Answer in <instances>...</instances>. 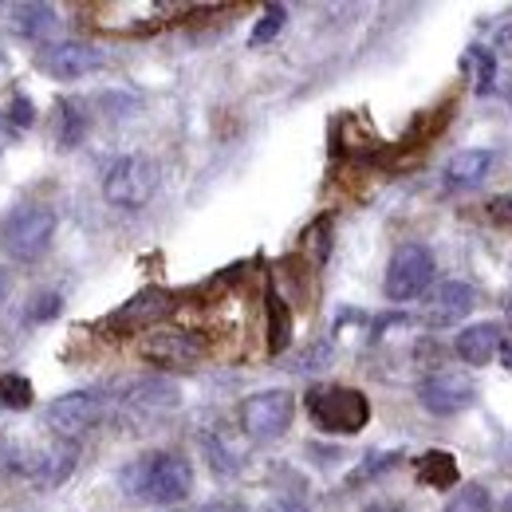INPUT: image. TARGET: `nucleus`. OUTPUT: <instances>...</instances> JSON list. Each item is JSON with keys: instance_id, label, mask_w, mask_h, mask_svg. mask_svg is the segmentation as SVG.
I'll return each mask as SVG.
<instances>
[{"instance_id": "26", "label": "nucleus", "mask_w": 512, "mask_h": 512, "mask_svg": "<svg viewBox=\"0 0 512 512\" xmlns=\"http://www.w3.org/2000/svg\"><path fill=\"white\" fill-rule=\"evenodd\" d=\"M60 312H64V296H60V292H36V296H32V308H28V320L52 323Z\"/></svg>"}, {"instance_id": "6", "label": "nucleus", "mask_w": 512, "mask_h": 512, "mask_svg": "<svg viewBox=\"0 0 512 512\" xmlns=\"http://www.w3.org/2000/svg\"><path fill=\"white\" fill-rule=\"evenodd\" d=\"M296 418V398L288 390H256L241 402V434L249 442H276Z\"/></svg>"}, {"instance_id": "17", "label": "nucleus", "mask_w": 512, "mask_h": 512, "mask_svg": "<svg viewBox=\"0 0 512 512\" xmlns=\"http://www.w3.org/2000/svg\"><path fill=\"white\" fill-rule=\"evenodd\" d=\"M264 339H268V355H280L292 343V308L284 304L276 284H268L264 292Z\"/></svg>"}, {"instance_id": "35", "label": "nucleus", "mask_w": 512, "mask_h": 512, "mask_svg": "<svg viewBox=\"0 0 512 512\" xmlns=\"http://www.w3.org/2000/svg\"><path fill=\"white\" fill-rule=\"evenodd\" d=\"M501 512H512V493L505 497V501H501Z\"/></svg>"}, {"instance_id": "10", "label": "nucleus", "mask_w": 512, "mask_h": 512, "mask_svg": "<svg viewBox=\"0 0 512 512\" xmlns=\"http://www.w3.org/2000/svg\"><path fill=\"white\" fill-rule=\"evenodd\" d=\"M418 402H422L426 414L453 418V414H461L477 402V383L465 371H438V375L418 383Z\"/></svg>"}, {"instance_id": "11", "label": "nucleus", "mask_w": 512, "mask_h": 512, "mask_svg": "<svg viewBox=\"0 0 512 512\" xmlns=\"http://www.w3.org/2000/svg\"><path fill=\"white\" fill-rule=\"evenodd\" d=\"M170 312H174V296L166 288H142L119 312H111L103 320V327L115 331V335H138V331H154Z\"/></svg>"}, {"instance_id": "32", "label": "nucleus", "mask_w": 512, "mask_h": 512, "mask_svg": "<svg viewBox=\"0 0 512 512\" xmlns=\"http://www.w3.org/2000/svg\"><path fill=\"white\" fill-rule=\"evenodd\" d=\"M201 512H245V509H237V505H225V501H221V505H205Z\"/></svg>"}, {"instance_id": "15", "label": "nucleus", "mask_w": 512, "mask_h": 512, "mask_svg": "<svg viewBox=\"0 0 512 512\" xmlns=\"http://www.w3.org/2000/svg\"><path fill=\"white\" fill-rule=\"evenodd\" d=\"M493 162H497V150L473 146V150H461V154L449 158L446 170H442V178H446L449 190H469V186L485 182V174L493 170Z\"/></svg>"}, {"instance_id": "21", "label": "nucleus", "mask_w": 512, "mask_h": 512, "mask_svg": "<svg viewBox=\"0 0 512 512\" xmlns=\"http://www.w3.org/2000/svg\"><path fill=\"white\" fill-rule=\"evenodd\" d=\"M201 446H205V457H209V465H213V473H237L241 469V449L229 446V438L221 434V430H213V434H205L201 438Z\"/></svg>"}, {"instance_id": "18", "label": "nucleus", "mask_w": 512, "mask_h": 512, "mask_svg": "<svg viewBox=\"0 0 512 512\" xmlns=\"http://www.w3.org/2000/svg\"><path fill=\"white\" fill-rule=\"evenodd\" d=\"M414 469H418V481L422 485H430V489H453L457 485V457L446 453V449H430V453H422L418 461H414Z\"/></svg>"}, {"instance_id": "14", "label": "nucleus", "mask_w": 512, "mask_h": 512, "mask_svg": "<svg viewBox=\"0 0 512 512\" xmlns=\"http://www.w3.org/2000/svg\"><path fill=\"white\" fill-rule=\"evenodd\" d=\"M501 351V327L497 323H469L453 339V355L469 367H489Z\"/></svg>"}, {"instance_id": "31", "label": "nucleus", "mask_w": 512, "mask_h": 512, "mask_svg": "<svg viewBox=\"0 0 512 512\" xmlns=\"http://www.w3.org/2000/svg\"><path fill=\"white\" fill-rule=\"evenodd\" d=\"M497 355H501V367L512 371V339H501V351H497Z\"/></svg>"}, {"instance_id": "20", "label": "nucleus", "mask_w": 512, "mask_h": 512, "mask_svg": "<svg viewBox=\"0 0 512 512\" xmlns=\"http://www.w3.org/2000/svg\"><path fill=\"white\" fill-rule=\"evenodd\" d=\"M56 142H60V150H75L79 146V138H83V130H87V119H83V107L79 103H71V99H60L56 103Z\"/></svg>"}, {"instance_id": "7", "label": "nucleus", "mask_w": 512, "mask_h": 512, "mask_svg": "<svg viewBox=\"0 0 512 512\" xmlns=\"http://www.w3.org/2000/svg\"><path fill=\"white\" fill-rule=\"evenodd\" d=\"M158 190V166L146 154H127L107 170L103 197L115 209H142Z\"/></svg>"}, {"instance_id": "3", "label": "nucleus", "mask_w": 512, "mask_h": 512, "mask_svg": "<svg viewBox=\"0 0 512 512\" xmlns=\"http://www.w3.org/2000/svg\"><path fill=\"white\" fill-rule=\"evenodd\" d=\"M52 237H56V209H48V205H20L8 213V221L0 229L4 253L12 260H24V264L48 253Z\"/></svg>"}, {"instance_id": "23", "label": "nucleus", "mask_w": 512, "mask_h": 512, "mask_svg": "<svg viewBox=\"0 0 512 512\" xmlns=\"http://www.w3.org/2000/svg\"><path fill=\"white\" fill-rule=\"evenodd\" d=\"M284 24H288V8H284V4H268V8L260 12L256 28L249 32V48H264V44H272V40L284 32Z\"/></svg>"}, {"instance_id": "29", "label": "nucleus", "mask_w": 512, "mask_h": 512, "mask_svg": "<svg viewBox=\"0 0 512 512\" xmlns=\"http://www.w3.org/2000/svg\"><path fill=\"white\" fill-rule=\"evenodd\" d=\"M264 512H312L308 505H300V501H292V497H276V501H268Z\"/></svg>"}, {"instance_id": "33", "label": "nucleus", "mask_w": 512, "mask_h": 512, "mask_svg": "<svg viewBox=\"0 0 512 512\" xmlns=\"http://www.w3.org/2000/svg\"><path fill=\"white\" fill-rule=\"evenodd\" d=\"M501 91H505V99L512 103V75H505V79H501Z\"/></svg>"}, {"instance_id": "19", "label": "nucleus", "mask_w": 512, "mask_h": 512, "mask_svg": "<svg viewBox=\"0 0 512 512\" xmlns=\"http://www.w3.org/2000/svg\"><path fill=\"white\" fill-rule=\"evenodd\" d=\"M461 64H465V71H473V91H477V95H489V91L497 87V52L473 44Z\"/></svg>"}, {"instance_id": "4", "label": "nucleus", "mask_w": 512, "mask_h": 512, "mask_svg": "<svg viewBox=\"0 0 512 512\" xmlns=\"http://www.w3.org/2000/svg\"><path fill=\"white\" fill-rule=\"evenodd\" d=\"M434 272H438V264H434V253H430L426 245H418V241L398 245V249L390 253V264H386V280H383L386 300H390V304H410V300H418L422 292H430Z\"/></svg>"}, {"instance_id": "27", "label": "nucleus", "mask_w": 512, "mask_h": 512, "mask_svg": "<svg viewBox=\"0 0 512 512\" xmlns=\"http://www.w3.org/2000/svg\"><path fill=\"white\" fill-rule=\"evenodd\" d=\"M4 119H8V127H20V130L36 127V107H32V99H28V95H12Z\"/></svg>"}, {"instance_id": "2", "label": "nucleus", "mask_w": 512, "mask_h": 512, "mask_svg": "<svg viewBox=\"0 0 512 512\" xmlns=\"http://www.w3.org/2000/svg\"><path fill=\"white\" fill-rule=\"evenodd\" d=\"M304 406L316 430L331 438H355L371 422V398L355 386H312Z\"/></svg>"}, {"instance_id": "16", "label": "nucleus", "mask_w": 512, "mask_h": 512, "mask_svg": "<svg viewBox=\"0 0 512 512\" xmlns=\"http://www.w3.org/2000/svg\"><path fill=\"white\" fill-rule=\"evenodd\" d=\"M8 24H12L16 36L40 40V36H48V32L60 24V8H56V4H40V0L12 4V8H8Z\"/></svg>"}, {"instance_id": "12", "label": "nucleus", "mask_w": 512, "mask_h": 512, "mask_svg": "<svg viewBox=\"0 0 512 512\" xmlns=\"http://www.w3.org/2000/svg\"><path fill=\"white\" fill-rule=\"evenodd\" d=\"M473 308H477V292L469 284H461V280H446V284H438L430 292L422 320L430 323V327H449V323L465 320Z\"/></svg>"}, {"instance_id": "5", "label": "nucleus", "mask_w": 512, "mask_h": 512, "mask_svg": "<svg viewBox=\"0 0 512 512\" xmlns=\"http://www.w3.org/2000/svg\"><path fill=\"white\" fill-rule=\"evenodd\" d=\"M205 351H209L205 335L182 331V327H154L138 343V359L158 371H190L205 359Z\"/></svg>"}, {"instance_id": "8", "label": "nucleus", "mask_w": 512, "mask_h": 512, "mask_svg": "<svg viewBox=\"0 0 512 512\" xmlns=\"http://www.w3.org/2000/svg\"><path fill=\"white\" fill-rule=\"evenodd\" d=\"M107 52L87 44V40H52V44H40L36 52V67L60 83H71V79H83L99 67H107Z\"/></svg>"}, {"instance_id": "22", "label": "nucleus", "mask_w": 512, "mask_h": 512, "mask_svg": "<svg viewBox=\"0 0 512 512\" xmlns=\"http://www.w3.org/2000/svg\"><path fill=\"white\" fill-rule=\"evenodd\" d=\"M32 402H36V390L24 375H16V371L0 375V410L16 414V410H32Z\"/></svg>"}, {"instance_id": "13", "label": "nucleus", "mask_w": 512, "mask_h": 512, "mask_svg": "<svg viewBox=\"0 0 512 512\" xmlns=\"http://www.w3.org/2000/svg\"><path fill=\"white\" fill-rule=\"evenodd\" d=\"M127 402L134 414H142V418H162V414H170V410H178L182 406V390L178 383H170V379H138V383L127 386Z\"/></svg>"}, {"instance_id": "34", "label": "nucleus", "mask_w": 512, "mask_h": 512, "mask_svg": "<svg viewBox=\"0 0 512 512\" xmlns=\"http://www.w3.org/2000/svg\"><path fill=\"white\" fill-rule=\"evenodd\" d=\"M367 512H406L402 505H375V509H367Z\"/></svg>"}, {"instance_id": "30", "label": "nucleus", "mask_w": 512, "mask_h": 512, "mask_svg": "<svg viewBox=\"0 0 512 512\" xmlns=\"http://www.w3.org/2000/svg\"><path fill=\"white\" fill-rule=\"evenodd\" d=\"M8 292H12V272L0 264V308H4V300H8Z\"/></svg>"}, {"instance_id": "28", "label": "nucleus", "mask_w": 512, "mask_h": 512, "mask_svg": "<svg viewBox=\"0 0 512 512\" xmlns=\"http://www.w3.org/2000/svg\"><path fill=\"white\" fill-rule=\"evenodd\" d=\"M489 213H493V221L512 225V193H497V197L489 201Z\"/></svg>"}, {"instance_id": "25", "label": "nucleus", "mask_w": 512, "mask_h": 512, "mask_svg": "<svg viewBox=\"0 0 512 512\" xmlns=\"http://www.w3.org/2000/svg\"><path fill=\"white\" fill-rule=\"evenodd\" d=\"M446 512H493L489 489H485V485H477V481L461 485V489L453 493V501L446 505Z\"/></svg>"}, {"instance_id": "1", "label": "nucleus", "mask_w": 512, "mask_h": 512, "mask_svg": "<svg viewBox=\"0 0 512 512\" xmlns=\"http://www.w3.org/2000/svg\"><path fill=\"white\" fill-rule=\"evenodd\" d=\"M123 493L146 505H178L193 493V465L182 453L154 449L134 457L127 469L119 473Z\"/></svg>"}, {"instance_id": "24", "label": "nucleus", "mask_w": 512, "mask_h": 512, "mask_svg": "<svg viewBox=\"0 0 512 512\" xmlns=\"http://www.w3.org/2000/svg\"><path fill=\"white\" fill-rule=\"evenodd\" d=\"M398 461H402V449H379V453H367V457H363V465H359V469H351L347 485H367V481L383 477L386 469H394Z\"/></svg>"}, {"instance_id": "9", "label": "nucleus", "mask_w": 512, "mask_h": 512, "mask_svg": "<svg viewBox=\"0 0 512 512\" xmlns=\"http://www.w3.org/2000/svg\"><path fill=\"white\" fill-rule=\"evenodd\" d=\"M99 418H103V398H99L95 390H71V394H60V398L48 406V414H44L48 430H52L60 442L83 438L87 430L99 426Z\"/></svg>"}]
</instances>
